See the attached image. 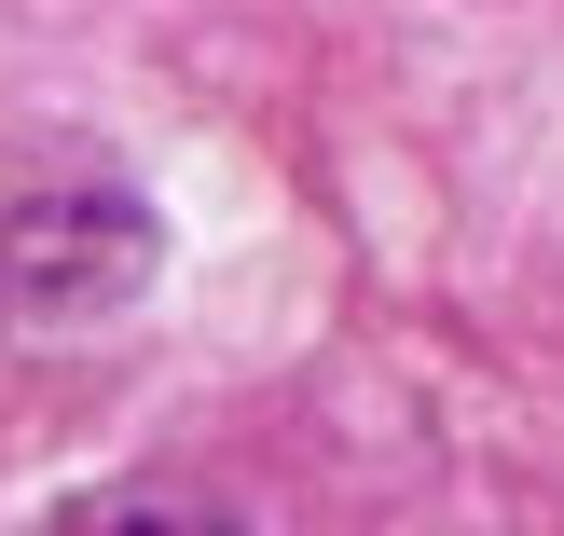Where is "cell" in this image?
I'll list each match as a JSON object with an SVG mask.
<instances>
[{"label": "cell", "mask_w": 564, "mask_h": 536, "mask_svg": "<svg viewBox=\"0 0 564 536\" xmlns=\"http://www.w3.org/2000/svg\"><path fill=\"white\" fill-rule=\"evenodd\" d=\"M28 536H235V523L180 510V495H97V510H55V523H28Z\"/></svg>", "instance_id": "cell-1"}]
</instances>
